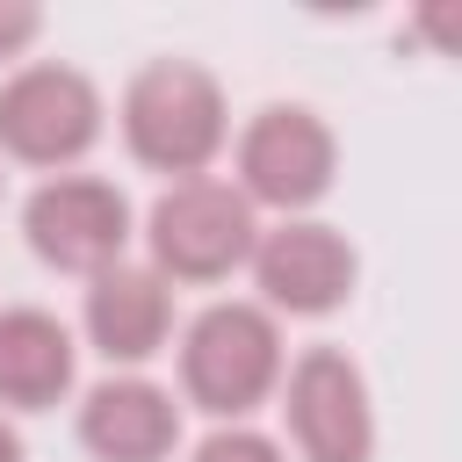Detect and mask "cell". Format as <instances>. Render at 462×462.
I'll use <instances>...</instances> for the list:
<instances>
[{
	"label": "cell",
	"mask_w": 462,
	"mask_h": 462,
	"mask_svg": "<svg viewBox=\"0 0 462 462\" xmlns=\"http://www.w3.org/2000/svg\"><path fill=\"white\" fill-rule=\"evenodd\" d=\"M123 137L144 166L159 173H202L224 144V94L202 65H180V58H159L130 79L123 94Z\"/></svg>",
	"instance_id": "cell-1"
},
{
	"label": "cell",
	"mask_w": 462,
	"mask_h": 462,
	"mask_svg": "<svg viewBox=\"0 0 462 462\" xmlns=\"http://www.w3.org/2000/svg\"><path fill=\"white\" fill-rule=\"evenodd\" d=\"M282 375V332L260 303H209L180 339V383L202 411L238 419Z\"/></svg>",
	"instance_id": "cell-2"
},
{
	"label": "cell",
	"mask_w": 462,
	"mask_h": 462,
	"mask_svg": "<svg viewBox=\"0 0 462 462\" xmlns=\"http://www.w3.org/2000/svg\"><path fill=\"white\" fill-rule=\"evenodd\" d=\"M152 274L166 282H224L253 260V202L224 180H173L152 202Z\"/></svg>",
	"instance_id": "cell-3"
},
{
	"label": "cell",
	"mask_w": 462,
	"mask_h": 462,
	"mask_svg": "<svg viewBox=\"0 0 462 462\" xmlns=\"http://www.w3.org/2000/svg\"><path fill=\"white\" fill-rule=\"evenodd\" d=\"M22 231L36 245V260L65 267V274H101L123 260V238H130V202L116 180H94V173H58L29 195L22 209Z\"/></svg>",
	"instance_id": "cell-4"
},
{
	"label": "cell",
	"mask_w": 462,
	"mask_h": 462,
	"mask_svg": "<svg viewBox=\"0 0 462 462\" xmlns=\"http://www.w3.org/2000/svg\"><path fill=\"white\" fill-rule=\"evenodd\" d=\"M101 137V94L72 65H29L0 87V144L29 166H65Z\"/></svg>",
	"instance_id": "cell-5"
},
{
	"label": "cell",
	"mask_w": 462,
	"mask_h": 462,
	"mask_svg": "<svg viewBox=\"0 0 462 462\" xmlns=\"http://www.w3.org/2000/svg\"><path fill=\"white\" fill-rule=\"evenodd\" d=\"M289 433H296L303 462H368L375 411H368L361 368L339 346H310L289 368Z\"/></svg>",
	"instance_id": "cell-6"
},
{
	"label": "cell",
	"mask_w": 462,
	"mask_h": 462,
	"mask_svg": "<svg viewBox=\"0 0 462 462\" xmlns=\"http://www.w3.org/2000/svg\"><path fill=\"white\" fill-rule=\"evenodd\" d=\"M332 130L310 108H260L238 137V195L245 202H274V209H303L332 188Z\"/></svg>",
	"instance_id": "cell-7"
},
{
	"label": "cell",
	"mask_w": 462,
	"mask_h": 462,
	"mask_svg": "<svg viewBox=\"0 0 462 462\" xmlns=\"http://www.w3.org/2000/svg\"><path fill=\"white\" fill-rule=\"evenodd\" d=\"M253 274H260V296L274 310L318 318V310L346 303V289H354V245L332 224H282V231L253 238Z\"/></svg>",
	"instance_id": "cell-8"
},
{
	"label": "cell",
	"mask_w": 462,
	"mask_h": 462,
	"mask_svg": "<svg viewBox=\"0 0 462 462\" xmlns=\"http://www.w3.org/2000/svg\"><path fill=\"white\" fill-rule=\"evenodd\" d=\"M79 440L101 455V462H166L173 440H180V411L159 383L144 375H116L101 390H87L79 404Z\"/></svg>",
	"instance_id": "cell-9"
},
{
	"label": "cell",
	"mask_w": 462,
	"mask_h": 462,
	"mask_svg": "<svg viewBox=\"0 0 462 462\" xmlns=\"http://www.w3.org/2000/svg\"><path fill=\"white\" fill-rule=\"evenodd\" d=\"M166 325H173V296L152 267H101L94 289H87V339L108 354V361H144L166 346Z\"/></svg>",
	"instance_id": "cell-10"
},
{
	"label": "cell",
	"mask_w": 462,
	"mask_h": 462,
	"mask_svg": "<svg viewBox=\"0 0 462 462\" xmlns=\"http://www.w3.org/2000/svg\"><path fill=\"white\" fill-rule=\"evenodd\" d=\"M72 390V332L51 310H0V404L43 411Z\"/></svg>",
	"instance_id": "cell-11"
},
{
	"label": "cell",
	"mask_w": 462,
	"mask_h": 462,
	"mask_svg": "<svg viewBox=\"0 0 462 462\" xmlns=\"http://www.w3.org/2000/svg\"><path fill=\"white\" fill-rule=\"evenodd\" d=\"M195 462H282V448L267 433H245V426H224L195 448Z\"/></svg>",
	"instance_id": "cell-12"
},
{
	"label": "cell",
	"mask_w": 462,
	"mask_h": 462,
	"mask_svg": "<svg viewBox=\"0 0 462 462\" xmlns=\"http://www.w3.org/2000/svg\"><path fill=\"white\" fill-rule=\"evenodd\" d=\"M36 29H43V14H36V7H22V0H0V58H7V51H22Z\"/></svg>",
	"instance_id": "cell-13"
},
{
	"label": "cell",
	"mask_w": 462,
	"mask_h": 462,
	"mask_svg": "<svg viewBox=\"0 0 462 462\" xmlns=\"http://www.w3.org/2000/svg\"><path fill=\"white\" fill-rule=\"evenodd\" d=\"M0 462H22V440H14V426L0 419Z\"/></svg>",
	"instance_id": "cell-14"
}]
</instances>
